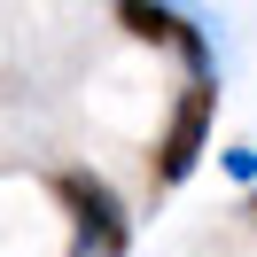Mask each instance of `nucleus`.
<instances>
[{"mask_svg": "<svg viewBox=\"0 0 257 257\" xmlns=\"http://www.w3.org/2000/svg\"><path fill=\"white\" fill-rule=\"evenodd\" d=\"M47 187H55V203L70 210V257H125L133 249V218H125V203H117L109 179H94V172H55Z\"/></svg>", "mask_w": 257, "mask_h": 257, "instance_id": "f257e3e1", "label": "nucleus"}, {"mask_svg": "<svg viewBox=\"0 0 257 257\" xmlns=\"http://www.w3.org/2000/svg\"><path fill=\"white\" fill-rule=\"evenodd\" d=\"M210 117H218V86H210V70H195V78L179 86V101H172V117H164V133H156V156H148V179H156V187H179V179L203 164V148H210Z\"/></svg>", "mask_w": 257, "mask_h": 257, "instance_id": "f03ea898", "label": "nucleus"}, {"mask_svg": "<svg viewBox=\"0 0 257 257\" xmlns=\"http://www.w3.org/2000/svg\"><path fill=\"white\" fill-rule=\"evenodd\" d=\"M109 8H117V24H125V39L179 55V63H187V78H195V70H210V39L195 32L179 8H164V0H109Z\"/></svg>", "mask_w": 257, "mask_h": 257, "instance_id": "7ed1b4c3", "label": "nucleus"}, {"mask_svg": "<svg viewBox=\"0 0 257 257\" xmlns=\"http://www.w3.org/2000/svg\"><path fill=\"white\" fill-rule=\"evenodd\" d=\"M249 218H257V195H249Z\"/></svg>", "mask_w": 257, "mask_h": 257, "instance_id": "20e7f679", "label": "nucleus"}]
</instances>
